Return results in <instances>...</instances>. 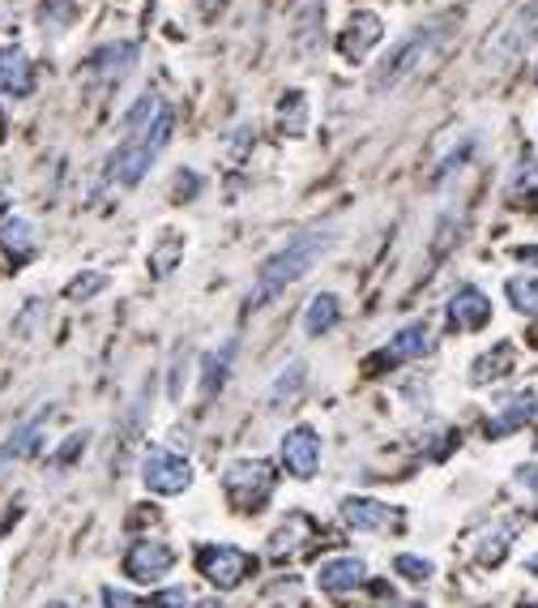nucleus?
<instances>
[{
	"instance_id": "1",
	"label": "nucleus",
	"mask_w": 538,
	"mask_h": 608,
	"mask_svg": "<svg viewBox=\"0 0 538 608\" xmlns=\"http://www.w3.org/2000/svg\"><path fill=\"white\" fill-rule=\"evenodd\" d=\"M171 124H176V112H171L158 95H146V99L133 108L128 133H124V142L115 146L112 163H108V176H112L115 185L133 189V185L146 180V172L158 163L162 146L171 142Z\"/></svg>"
},
{
	"instance_id": "2",
	"label": "nucleus",
	"mask_w": 538,
	"mask_h": 608,
	"mask_svg": "<svg viewBox=\"0 0 538 608\" xmlns=\"http://www.w3.org/2000/svg\"><path fill=\"white\" fill-rule=\"evenodd\" d=\"M329 244H334V232H329V228H316V232L295 236L287 248H278L266 266H261V275H257V287H253V296H248V309H266L269 300H278L295 279H304L307 270L325 257Z\"/></svg>"
},
{
	"instance_id": "3",
	"label": "nucleus",
	"mask_w": 538,
	"mask_h": 608,
	"mask_svg": "<svg viewBox=\"0 0 538 608\" xmlns=\"http://www.w3.org/2000/svg\"><path fill=\"white\" fill-rule=\"evenodd\" d=\"M458 18H461V9H449V13L431 18V22H423L411 40H402L393 52H389V56H384L381 69H377V78H372V86H377L381 95L384 90H393V86H402V81L411 78V74L419 69L431 52H440V47L449 43V35H453V22H458Z\"/></svg>"
},
{
	"instance_id": "4",
	"label": "nucleus",
	"mask_w": 538,
	"mask_h": 608,
	"mask_svg": "<svg viewBox=\"0 0 538 608\" xmlns=\"http://www.w3.org/2000/svg\"><path fill=\"white\" fill-rule=\"evenodd\" d=\"M535 40H538V0H526V4L500 26L496 40L487 43V65H508V60H517Z\"/></svg>"
},
{
	"instance_id": "5",
	"label": "nucleus",
	"mask_w": 538,
	"mask_h": 608,
	"mask_svg": "<svg viewBox=\"0 0 538 608\" xmlns=\"http://www.w3.org/2000/svg\"><path fill=\"white\" fill-rule=\"evenodd\" d=\"M223 485H227V493H231V501H235V506H244V510H257L269 493H273V467H269L266 458H239V463H231V467H227Z\"/></svg>"
},
{
	"instance_id": "6",
	"label": "nucleus",
	"mask_w": 538,
	"mask_h": 608,
	"mask_svg": "<svg viewBox=\"0 0 538 608\" xmlns=\"http://www.w3.org/2000/svg\"><path fill=\"white\" fill-rule=\"evenodd\" d=\"M142 480L150 493H162V497H176L192 485V467L189 458H180L176 450H150L146 463H142Z\"/></svg>"
},
{
	"instance_id": "7",
	"label": "nucleus",
	"mask_w": 538,
	"mask_h": 608,
	"mask_svg": "<svg viewBox=\"0 0 538 608\" xmlns=\"http://www.w3.org/2000/svg\"><path fill=\"white\" fill-rule=\"evenodd\" d=\"M197 566L201 574L214 583V587H239L244 578H248V570H253V557L244 553V549H235V544H210V549H201L197 553Z\"/></svg>"
},
{
	"instance_id": "8",
	"label": "nucleus",
	"mask_w": 538,
	"mask_h": 608,
	"mask_svg": "<svg viewBox=\"0 0 538 608\" xmlns=\"http://www.w3.org/2000/svg\"><path fill=\"white\" fill-rule=\"evenodd\" d=\"M343 519L355 531H397L406 523L402 510H393V506H384V501H372V497H346Z\"/></svg>"
},
{
	"instance_id": "9",
	"label": "nucleus",
	"mask_w": 538,
	"mask_h": 608,
	"mask_svg": "<svg viewBox=\"0 0 538 608\" xmlns=\"http://www.w3.org/2000/svg\"><path fill=\"white\" fill-rule=\"evenodd\" d=\"M423 352H431V334H427V325L423 322H411L389 339V347H384V352H377V356L368 361V368L372 365L377 368L402 365V361H415V356H423Z\"/></svg>"
},
{
	"instance_id": "10",
	"label": "nucleus",
	"mask_w": 538,
	"mask_h": 608,
	"mask_svg": "<svg viewBox=\"0 0 538 608\" xmlns=\"http://www.w3.org/2000/svg\"><path fill=\"white\" fill-rule=\"evenodd\" d=\"M124 566H128V574L137 583H158L167 570L176 566V553L162 540H142V544H133V553L124 557Z\"/></svg>"
},
{
	"instance_id": "11",
	"label": "nucleus",
	"mask_w": 538,
	"mask_h": 608,
	"mask_svg": "<svg viewBox=\"0 0 538 608\" xmlns=\"http://www.w3.org/2000/svg\"><path fill=\"white\" fill-rule=\"evenodd\" d=\"M282 463H287L291 476L312 480L316 467H321V442H316V433H312V429H291V433L282 438Z\"/></svg>"
},
{
	"instance_id": "12",
	"label": "nucleus",
	"mask_w": 538,
	"mask_h": 608,
	"mask_svg": "<svg viewBox=\"0 0 538 608\" xmlns=\"http://www.w3.org/2000/svg\"><path fill=\"white\" fill-rule=\"evenodd\" d=\"M316 583H321V592H329V596H350V592H359V587L368 583V566H363L359 557H334V562L321 566Z\"/></svg>"
},
{
	"instance_id": "13",
	"label": "nucleus",
	"mask_w": 538,
	"mask_h": 608,
	"mask_svg": "<svg viewBox=\"0 0 538 608\" xmlns=\"http://www.w3.org/2000/svg\"><path fill=\"white\" fill-rule=\"evenodd\" d=\"M492 322V300L479 291V287H461L449 300V325L453 330H479V325Z\"/></svg>"
},
{
	"instance_id": "14",
	"label": "nucleus",
	"mask_w": 538,
	"mask_h": 608,
	"mask_svg": "<svg viewBox=\"0 0 538 608\" xmlns=\"http://www.w3.org/2000/svg\"><path fill=\"white\" fill-rule=\"evenodd\" d=\"M377 40H381V18H377V13H355L350 26L338 35V47H343L350 60H363Z\"/></svg>"
},
{
	"instance_id": "15",
	"label": "nucleus",
	"mask_w": 538,
	"mask_h": 608,
	"mask_svg": "<svg viewBox=\"0 0 538 608\" xmlns=\"http://www.w3.org/2000/svg\"><path fill=\"white\" fill-rule=\"evenodd\" d=\"M31 86H35V69L26 52L0 47V95H31Z\"/></svg>"
},
{
	"instance_id": "16",
	"label": "nucleus",
	"mask_w": 538,
	"mask_h": 608,
	"mask_svg": "<svg viewBox=\"0 0 538 608\" xmlns=\"http://www.w3.org/2000/svg\"><path fill=\"white\" fill-rule=\"evenodd\" d=\"M538 416V399L535 395H517V399H508V404L500 407L496 416L487 420V438H504V433H517L522 424H530Z\"/></svg>"
},
{
	"instance_id": "17",
	"label": "nucleus",
	"mask_w": 538,
	"mask_h": 608,
	"mask_svg": "<svg viewBox=\"0 0 538 608\" xmlns=\"http://www.w3.org/2000/svg\"><path fill=\"white\" fill-rule=\"evenodd\" d=\"M307 535H312V519H304V515H287V519H282V528L273 531L269 557H273V562H287L291 553H300V549H304Z\"/></svg>"
},
{
	"instance_id": "18",
	"label": "nucleus",
	"mask_w": 538,
	"mask_h": 608,
	"mask_svg": "<svg viewBox=\"0 0 538 608\" xmlns=\"http://www.w3.org/2000/svg\"><path fill=\"white\" fill-rule=\"evenodd\" d=\"M235 347H239V343L231 339V343H223L218 352L205 356V368H201V395H205V399H214V395L223 390V382H227V365L235 361Z\"/></svg>"
},
{
	"instance_id": "19",
	"label": "nucleus",
	"mask_w": 538,
	"mask_h": 608,
	"mask_svg": "<svg viewBox=\"0 0 538 608\" xmlns=\"http://www.w3.org/2000/svg\"><path fill=\"white\" fill-rule=\"evenodd\" d=\"M0 248H4L13 262L31 257V248H35V228H31V219H4V228H0Z\"/></svg>"
},
{
	"instance_id": "20",
	"label": "nucleus",
	"mask_w": 538,
	"mask_h": 608,
	"mask_svg": "<svg viewBox=\"0 0 538 608\" xmlns=\"http://www.w3.org/2000/svg\"><path fill=\"white\" fill-rule=\"evenodd\" d=\"M304 382H307V365L291 361V365L282 368V377L269 386V404L278 407V411H287V407H291V399L304 390Z\"/></svg>"
},
{
	"instance_id": "21",
	"label": "nucleus",
	"mask_w": 538,
	"mask_h": 608,
	"mask_svg": "<svg viewBox=\"0 0 538 608\" xmlns=\"http://www.w3.org/2000/svg\"><path fill=\"white\" fill-rule=\"evenodd\" d=\"M38 446H43V420H31V424L13 429V438L0 446V463H9V458H31Z\"/></svg>"
},
{
	"instance_id": "22",
	"label": "nucleus",
	"mask_w": 538,
	"mask_h": 608,
	"mask_svg": "<svg viewBox=\"0 0 538 608\" xmlns=\"http://www.w3.org/2000/svg\"><path fill=\"white\" fill-rule=\"evenodd\" d=\"M338 313H343V305H338V296H329V291H321L312 305H307L304 313V330L307 334H325L329 325L338 322Z\"/></svg>"
},
{
	"instance_id": "23",
	"label": "nucleus",
	"mask_w": 538,
	"mask_h": 608,
	"mask_svg": "<svg viewBox=\"0 0 538 608\" xmlns=\"http://www.w3.org/2000/svg\"><path fill=\"white\" fill-rule=\"evenodd\" d=\"M508 544H513V531L508 528H487L479 540H474V557H479L483 566H496L500 557L508 553Z\"/></svg>"
},
{
	"instance_id": "24",
	"label": "nucleus",
	"mask_w": 538,
	"mask_h": 608,
	"mask_svg": "<svg viewBox=\"0 0 538 608\" xmlns=\"http://www.w3.org/2000/svg\"><path fill=\"white\" fill-rule=\"evenodd\" d=\"M508 368H513V347H508V343H500V347H492V352L474 365V382H479V386H487V382L504 377Z\"/></svg>"
},
{
	"instance_id": "25",
	"label": "nucleus",
	"mask_w": 538,
	"mask_h": 608,
	"mask_svg": "<svg viewBox=\"0 0 538 608\" xmlns=\"http://www.w3.org/2000/svg\"><path fill=\"white\" fill-rule=\"evenodd\" d=\"M504 291H508L513 309H522V313H538V279H508Z\"/></svg>"
},
{
	"instance_id": "26",
	"label": "nucleus",
	"mask_w": 538,
	"mask_h": 608,
	"mask_svg": "<svg viewBox=\"0 0 538 608\" xmlns=\"http://www.w3.org/2000/svg\"><path fill=\"white\" fill-rule=\"evenodd\" d=\"M304 121H307V108H304V99L291 90V99L282 103V124H287V133H300L304 129Z\"/></svg>"
},
{
	"instance_id": "27",
	"label": "nucleus",
	"mask_w": 538,
	"mask_h": 608,
	"mask_svg": "<svg viewBox=\"0 0 538 608\" xmlns=\"http://www.w3.org/2000/svg\"><path fill=\"white\" fill-rule=\"evenodd\" d=\"M103 287H108V279L90 270V275H81V279H74V284H69V300H86L90 291H103Z\"/></svg>"
},
{
	"instance_id": "28",
	"label": "nucleus",
	"mask_w": 538,
	"mask_h": 608,
	"mask_svg": "<svg viewBox=\"0 0 538 608\" xmlns=\"http://www.w3.org/2000/svg\"><path fill=\"white\" fill-rule=\"evenodd\" d=\"M397 570H402L411 583H427V578H431V562H423V557H397Z\"/></svg>"
},
{
	"instance_id": "29",
	"label": "nucleus",
	"mask_w": 538,
	"mask_h": 608,
	"mask_svg": "<svg viewBox=\"0 0 538 608\" xmlns=\"http://www.w3.org/2000/svg\"><path fill=\"white\" fill-rule=\"evenodd\" d=\"M176 257H180V241H171V248H167V244H162V248H158V253H154V275H167V270H171V262H176Z\"/></svg>"
},
{
	"instance_id": "30",
	"label": "nucleus",
	"mask_w": 538,
	"mask_h": 608,
	"mask_svg": "<svg viewBox=\"0 0 538 608\" xmlns=\"http://www.w3.org/2000/svg\"><path fill=\"white\" fill-rule=\"evenodd\" d=\"M103 600H108V608H150L146 600H133V596H124L120 587H108V592H103Z\"/></svg>"
},
{
	"instance_id": "31",
	"label": "nucleus",
	"mask_w": 538,
	"mask_h": 608,
	"mask_svg": "<svg viewBox=\"0 0 538 608\" xmlns=\"http://www.w3.org/2000/svg\"><path fill=\"white\" fill-rule=\"evenodd\" d=\"M184 605H189V592H184V587H171V592H162L150 608H184Z\"/></svg>"
},
{
	"instance_id": "32",
	"label": "nucleus",
	"mask_w": 538,
	"mask_h": 608,
	"mask_svg": "<svg viewBox=\"0 0 538 608\" xmlns=\"http://www.w3.org/2000/svg\"><path fill=\"white\" fill-rule=\"evenodd\" d=\"M517 485L530 488V493L538 497V463H526V467H517Z\"/></svg>"
},
{
	"instance_id": "33",
	"label": "nucleus",
	"mask_w": 538,
	"mask_h": 608,
	"mask_svg": "<svg viewBox=\"0 0 538 608\" xmlns=\"http://www.w3.org/2000/svg\"><path fill=\"white\" fill-rule=\"evenodd\" d=\"M517 257L522 262H538V248H517Z\"/></svg>"
},
{
	"instance_id": "34",
	"label": "nucleus",
	"mask_w": 538,
	"mask_h": 608,
	"mask_svg": "<svg viewBox=\"0 0 538 608\" xmlns=\"http://www.w3.org/2000/svg\"><path fill=\"white\" fill-rule=\"evenodd\" d=\"M43 608H74V605H65V600H52V605H43Z\"/></svg>"
},
{
	"instance_id": "35",
	"label": "nucleus",
	"mask_w": 538,
	"mask_h": 608,
	"mask_svg": "<svg viewBox=\"0 0 538 608\" xmlns=\"http://www.w3.org/2000/svg\"><path fill=\"white\" fill-rule=\"evenodd\" d=\"M218 4H223V0H205V9H218Z\"/></svg>"
},
{
	"instance_id": "36",
	"label": "nucleus",
	"mask_w": 538,
	"mask_h": 608,
	"mask_svg": "<svg viewBox=\"0 0 538 608\" xmlns=\"http://www.w3.org/2000/svg\"><path fill=\"white\" fill-rule=\"evenodd\" d=\"M530 570H535V574H538V553H535V557H530Z\"/></svg>"
},
{
	"instance_id": "37",
	"label": "nucleus",
	"mask_w": 538,
	"mask_h": 608,
	"mask_svg": "<svg viewBox=\"0 0 538 608\" xmlns=\"http://www.w3.org/2000/svg\"><path fill=\"white\" fill-rule=\"evenodd\" d=\"M291 608H307V605H291Z\"/></svg>"
},
{
	"instance_id": "38",
	"label": "nucleus",
	"mask_w": 538,
	"mask_h": 608,
	"mask_svg": "<svg viewBox=\"0 0 538 608\" xmlns=\"http://www.w3.org/2000/svg\"><path fill=\"white\" fill-rule=\"evenodd\" d=\"M535 608H538V605H535Z\"/></svg>"
}]
</instances>
